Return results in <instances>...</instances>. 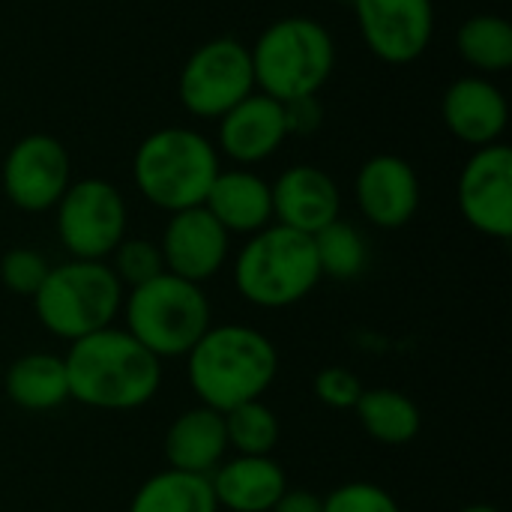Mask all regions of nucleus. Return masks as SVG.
<instances>
[{
    "label": "nucleus",
    "instance_id": "5701e85b",
    "mask_svg": "<svg viewBox=\"0 0 512 512\" xmlns=\"http://www.w3.org/2000/svg\"><path fill=\"white\" fill-rule=\"evenodd\" d=\"M126 512H219V504L210 477L165 468L135 489Z\"/></svg>",
    "mask_w": 512,
    "mask_h": 512
},
{
    "label": "nucleus",
    "instance_id": "9b49d317",
    "mask_svg": "<svg viewBox=\"0 0 512 512\" xmlns=\"http://www.w3.org/2000/svg\"><path fill=\"white\" fill-rule=\"evenodd\" d=\"M462 219L495 240L512 237V150L498 141L477 147L456 180Z\"/></svg>",
    "mask_w": 512,
    "mask_h": 512
},
{
    "label": "nucleus",
    "instance_id": "ddd939ff",
    "mask_svg": "<svg viewBox=\"0 0 512 512\" xmlns=\"http://www.w3.org/2000/svg\"><path fill=\"white\" fill-rule=\"evenodd\" d=\"M159 252L165 261V273L204 285L228 264L231 234L204 207H189L168 216Z\"/></svg>",
    "mask_w": 512,
    "mask_h": 512
},
{
    "label": "nucleus",
    "instance_id": "6ab92c4d",
    "mask_svg": "<svg viewBox=\"0 0 512 512\" xmlns=\"http://www.w3.org/2000/svg\"><path fill=\"white\" fill-rule=\"evenodd\" d=\"M219 510L270 512L288 489V477L273 456H231L210 474Z\"/></svg>",
    "mask_w": 512,
    "mask_h": 512
},
{
    "label": "nucleus",
    "instance_id": "423d86ee",
    "mask_svg": "<svg viewBox=\"0 0 512 512\" xmlns=\"http://www.w3.org/2000/svg\"><path fill=\"white\" fill-rule=\"evenodd\" d=\"M123 330L138 339L153 357H186L213 327V309L201 285L174 273L129 288L123 297Z\"/></svg>",
    "mask_w": 512,
    "mask_h": 512
},
{
    "label": "nucleus",
    "instance_id": "dca6fc26",
    "mask_svg": "<svg viewBox=\"0 0 512 512\" xmlns=\"http://www.w3.org/2000/svg\"><path fill=\"white\" fill-rule=\"evenodd\" d=\"M285 138V105L255 90L219 117L216 150L219 156L237 162L240 168H249L270 159L285 144Z\"/></svg>",
    "mask_w": 512,
    "mask_h": 512
},
{
    "label": "nucleus",
    "instance_id": "4468645a",
    "mask_svg": "<svg viewBox=\"0 0 512 512\" xmlns=\"http://www.w3.org/2000/svg\"><path fill=\"white\" fill-rule=\"evenodd\" d=\"M354 201L369 225L381 231L405 228L420 210L417 168L396 153L369 156L354 177Z\"/></svg>",
    "mask_w": 512,
    "mask_h": 512
},
{
    "label": "nucleus",
    "instance_id": "c756f323",
    "mask_svg": "<svg viewBox=\"0 0 512 512\" xmlns=\"http://www.w3.org/2000/svg\"><path fill=\"white\" fill-rule=\"evenodd\" d=\"M363 381L345 369V366H327L315 375L312 381V393L321 405L333 408V411H354V405L363 396Z\"/></svg>",
    "mask_w": 512,
    "mask_h": 512
},
{
    "label": "nucleus",
    "instance_id": "f8f14e48",
    "mask_svg": "<svg viewBox=\"0 0 512 512\" xmlns=\"http://www.w3.org/2000/svg\"><path fill=\"white\" fill-rule=\"evenodd\" d=\"M351 6L366 48L390 66L414 63L432 45V0H351Z\"/></svg>",
    "mask_w": 512,
    "mask_h": 512
},
{
    "label": "nucleus",
    "instance_id": "39448f33",
    "mask_svg": "<svg viewBox=\"0 0 512 512\" xmlns=\"http://www.w3.org/2000/svg\"><path fill=\"white\" fill-rule=\"evenodd\" d=\"M231 276L234 291L258 309L297 306L324 279L312 237L276 222L246 237L234 255Z\"/></svg>",
    "mask_w": 512,
    "mask_h": 512
},
{
    "label": "nucleus",
    "instance_id": "cd10ccee",
    "mask_svg": "<svg viewBox=\"0 0 512 512\" xmlns=\"http://www.w3.org/2000/svg\"><path fill=\"white\" fill-rule=\"evenodd\" d=\"M48 270H51L48 258L27 246H15L0 258V282L6 291L18 297H33L39 285L45 282Z\"/></svg>",
    "mask_w": 512,
    "mask_h": 512
},
{
    "label": "nucleus",
    "instance_id": "473e14b6",
    "mask_svg": "<svg viewBox=\"0 0 512 512\" xmlns=\"http://www.w3.org/2000/svg\"><path fill=\"white\" fill-rule=\"evenodd\" d=\"M459 512H501L498 507H492V504H468V507H462Z\"/></svg>",
    "mask_w": 512,
    "mask_h": 512
},
{
    "label": "nucleus",
    "instance_id": "393cba45",
    "mask_svg": "<svg viewBox=\"0 0 512 512\" xmlns=\"http://www.w3.org/2000/svg\"><path fill=\"white\" fill-rule=\"evenodd\" d=\"M312 246H315L321 276L327 279L348 282V279H357L369 267V243L363 231L342 216L330 222L327 228H321L312 237Z\"/></svg>",
    "mask_w": 512,
    "mask_h": 512
},
{
    "label": "nucleus",
    "instance_id": "6e6552de",
    "mask_svg": "<svg viewBox=\"0 0 512 512\" xmlns=\"http://www.w3.org/2000/svg\"><path fill=\"white\" fill-rule=\"evenodd\" d=\"M60 246L78 261H108L129 228L123 192L102 177L72 180L54 204Z\"/></svg>",
    "mask_w": 512,
    "mask_h": 512
},
{
    "label": "nucleus",
    "instance_id": "7c9ffc66",
    "mask_svg": "<svg viewBox=\"0 0 512 512\" xmlns=\"http://www.w3.org/2000/svg\"><path fill=\"white\" fill-rule=\"evenodd\" d=\"M285 120H288V135H312L324 120V108L318 96L285 102Z\"/></svg>",
    "mask_w": 512,
    "mask_h": 512
},
{
    "label": "nucleus",
    "instance_id": "f3484780",
    "mask_svg": "<svg viewBox=\"0 0 512 512\" xmlns=\"http://www.w3.org/2000/svg\"><path fill=\"white\" fill-rule=\"evenodd\" d=\"M441 117L453 138L477 150L501 141L510 123V105L492 78L462 75L444 90Z\"/></svg>",
    "mask_w": 512,
    "mask_h": 512
},
{
    "label": "nucleus",
    "instance_id": "20e7f679",
    "mask_svg": "<svg viewBox=\"0 0 512 512\" xmlns=\"http://www.w3.org/2000/svg\"><path fill=\"white\" fill-rule=\"evenodd\" d=\"M222 162L216 144L189 126L150 132L132 156V180L141 198L165 213L201 207Z\"/></svg>",
    "mask_w": 512,
    "mask_h": 512
},
{
    "label": "nucleus",
    "instance_id": "2eb2a0df",
    "mask_svg": "<svg viewBox=\"0 0 512 512\" xmlns=\"http://www.w3.org/2000/svg\"><path fill=\"white\" fill-rule=\"evenodd\" d=\"M273 222L315 237L342 216L339 183L318 165H291L273 183Z\"/></svg>",
    "mask_w": 512,
    "mask_h": 512
},
{
    "label": "nucleus",
    "instance_id": "9d476101",
    "mask_svg": "<svg viewBox=\"0 0 512 512\" xmlns=\"http://www.w3.org/2000/svg\"><path fill=\"white\" fill-rule=\"evenodd\" d=\"M72 183V159L60 138L48 132L21 135L3 156L0 186L21 213H48Z\"/></svg>",
    "mask_w": 512,
    "mask_h": 512
},
{
    "label": "nucleus",
    "instance_id": "a211bd4d",
    "mask_svg": "<svg viewBox=\"0 0 512 512\" xmlns=\"http://www.w3.org/2000/svg\"><path fill=\"white\" fill-rule=\"evenodd\" d=\"M228 234L252 237L273 225V192L270 183L252 168H219L201 204Z\"/></svg>",
    "mask_w": 512,
    "mask_h": 512
},
{
    "label": "nucleus",
    "instance_id": "412c9836",
    "mask_svg": "<svg viewBox=\"0 0 512 512\" xmlns=\"http://www.w3.org/2000/svg\"><path fill=\"white\" fill-rule=\"evenodd\" d=\"M3 390L12 405L21 411H54L69 402V378H66V363L57 354L33 351L18 357L3 378Z\"/></svg>",
    "mask_w": 512,
    "mask_h": 512
},
{
    "label": "nucleus",
    "instance_id": "bb28decb",
    "mask_svg": "<svg viewBox=\"0 0 512 512\" xmlns=\"http://www.w3.org/2000/svg\"><path fill=\"white\" fill-rule=\"evenodd\" d=\"M108 267L114 270V276L120 279V285L126 291L156 279L159 273H165V261H162V252H159V243L144 240V237H123L120 246L111 252Z\"/></svg>",
    "mask_w": 512,
    "mask_h": 512
},
{
    "label": "nucleus",
    "instance_id": "7ed1b4c3",
    "mask_svg": "<svg viewBox=\"0 0 512 512\" xmlns=\"http://www.w3.org/2000/svg\"><path fill=\"white\" fill-rule=\"evenodd\" d=\"M255 90L276 102L318 96L336 66V42L330 30L309 15H285L270 21L249 45Z\"/></svg>",
    "mask_w": 512,
    "mask_h": 512
},
{
    "label": "nucleus",
    "instance_id": "aec40b11",
    "mask_svg": "<svg viewBox=\"0 0 512 512\" xmlns=\"http://www.w3.org/2000/svg\"><path fill=\"white\" fill-rule=\"evenodd\" d=\"M162 450L171 471L210 477L228 459V435L222 414L207 405L183 411L168 426Z\"/></svg>",
    "mask_w": 512,
    "mask_h": 512
},
{
    "label": "nucleus",
    "instance_id": "2f4dec72",
    "mask_svg": "<svg viewBox=\"0 0 512 512\" xmlns=\"http://www.w3.org/2000/svg\"><path fill=\"white\" fill-rule=\"evenodd\" d=\"M270 512H324V498L309 489H285Z\"/></svg>",
    "mask_w": 512,
    "mask_h": 512
},
{
    "label": "nucleus",
    "instance_id": "b1692460",
    "mask_svg": "<svg viewBox=\"0 0 512 512\" xmlns=\"http://www.w3.org/2000/svg\"><path fill=\"white\" fill-rule=\"evenodd\" d=\"M459 57L477 75H498L512 66V24L498 12H477L456 30Z\"/></svg>",
    "mask_w": 512,
    "mask_h": 512
},
{
    "label": "nucleus",
    "instance_id": "a878e982",
    "mask_svg": "<svg viewBox=\"0 0 512 512\" xmlns=\"http://www.w3.org/2000/svg\"><path fill=\"white\" fill-rule=\"evenodd\" d=\"M222 420L228 450H234V456H273L279 444V417L264 399L243 402L225 411Z\"/></svg>",
    "mask_w": 512,
    "mask_h": 512
},
{
    "label": "nucleus",
    "instance_id": "1a4fd4ad",
    "mask_svg": "<svg viewBox=\"0 0 512 512\" xmlns=\"http://www.w3.org/2000/svg\"><path fill=\"white\" fill-rule=\"evenodd\" d=\"M249 93H255L249 45L234 36L198 45L177 75L180 105L201 120H219Z\"/></svg>",
    "mask_w": 512,
    "mask_h": 512
},
{
    "label": "nucleus",
    "instance_id": "f03ea898",
    "mask_svg": "<svg viewBox=\"0 0 512 512\" xmlns=\"http://www.w3.org/2000/svg\"><path fill=\"white\" fill-rule=\"evenodd\" d=\"M183 360L198 405L219 414L264 399L279 375L273 339L249 324H213Z\"/></svg>",
    "mask_w": 512,
    "mask_h": 512
},
{
    "label": "nucleus",
    "instance_id": "4be33fe9",
    "mask_svg": "<svg viewBox=\"0 0 512 512\" xmlns=\"http://www.w3.org/2000/svg\"><path fill=\"white\" fill-rule=\"evenodd\" d=\"M354 414L360 429L384 447H405L423 429L420 405L408 393L393 387L363 390L360 402L354 405Z\"/></svg>",
    "mask_w": 512,
    "mask_h": 512
},
{
    "label": "nucleus",
    "instance_id": "f257e3e1",
    "mask_svg": "<svg viewBox=\"0 0 512 512\" xmlns=\"http://www.w3.org/2000/svg\"><path fill=\"white\" fill-rule=\"evenodd\" d=\"M69 399L96 411H138L162 387V360L123 327L69 342L63 354Z\"/></svg>",
    "mask_w": 512,
    "mask_h": 512
},
{
    "label": "nucleus",
    "instance_id": "c85d7f7f",
    "mask_svg": "<svg viewBox=\"0 0 512 512\" xmlns=\"http://www.w3.org/2000/svg\"><path fill=\"white\" fill-rule=\"evenodd\" d=\"M324 512H402V507L384 486L354 480L324 495Z\"/></svg>",
    "mask_w": 512,
    "mask_h": 512
},
{
    "label": "nucleus",
    "instance_id": "0eeeda50",
    "mask_svg": "<svg viewBox=\"0 0 512 512\" xmlns=\"http://www.w3.org/2000/svg\"><path fill=\"white\" fill-rule=\"evenodd\" d=\"M126 288L108 267V261L69 258L48 270L39 291L30 297L39 324L63 339L75 342L105 327H114L123 309Z\"/></svg>",
    "mask_w": 512,
    "mask_h": 512
},
{
    "label": "nucleus",
    "instance_id": "72a5a7b5",
    "mask_svg": "<svg viewBox=\"0 0 512 512\" xmlns=\"http://www.w3.org/2000/svg\"><path fill=\"white\" fill-rule=\"evenodd\" d=\"M333 3H351V0H333Z\"/></svg>",
    "mask_w": 512,
    "mask_h": 512
}]
</instances>
